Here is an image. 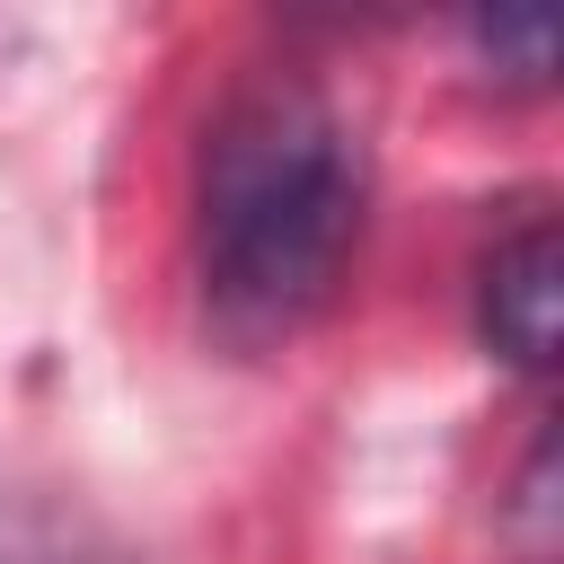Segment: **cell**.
I'll return each mask as SVG.
<instances>
[{"mask_svg":"<svg viewBox=\"0 0 564 564\" xmlns=\"http://www.w3.org/2000/svg\"><path fill=\"white\" fill-rule=\"evenodd\" d=\"M370 167L344 106L308 79H247L203 141L194 176V273L203 308L238 352L300 335L361 238Z\"/></svg>","mask_w":564,"mask_h":564,"instance_id":"obj_1","label":"cell"},{"mask_svg":"<svg viewBox=\"0 0 564 564\" xmlns=\"http://www.w3.org/2000/svg\"><path fill=\"white\" fill-rule=\"evenodd\" d=\"M476 326L511 370H546L555 361V326H564V247L555 220H520L485 273H476Z\"/></svg>","mask_w":564,"mask_h":564,"instance_id":"obj_2","label":"cell"},{"mask_svg":"<svg viewBox=\"0 0 564 564\" xmlns=\"http://www.w3.org/2000/svg\"><path fill=\"white\" fill-rule=\"evenodd\" d=\"M476 53H485V62H511L502 79L538 88V79L555 70V26H546V18H476Z\"/></svg>","mask_w":564,"mask_h":564,"instance_id":"obj_3","label":"cell"},{"mask_svg":"<svg viewBox=\"0 0 564 564\" xmlns=\"http://www.w3.org/2000/svg\"><path fill=\"white\" fill-rule=\"evenodd\" d=\"M0 564H44V555H0Z\"/></svg>","mask_w":564,"mask_h":564,"instance_id":"obj_4","label":"cell"}]
</instances>
